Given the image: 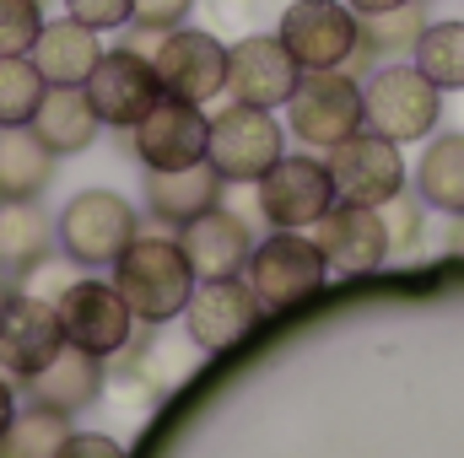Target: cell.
I'll return each mask as SVG.
<instances>
[{
  "instance_id": "obj_1",
  "label": "cell",
  "mask_w": 464,
  "mask_h": 458,
  "mask_svg": "<svg viewBox=\"0 0 464 458\" xmlns=\"http://www.w3.org/2000/svg\"><path fill=\"white\" fill-rule=\"evenodd\" d=\"M114 291L124 308L135 313V324H168L184 313L189 291H195V270L179 248V237H130L124 253L114 259Z\"/></svg>"
},
{
  "instance_id": "obj_2",
  "label": "cell",
  "mask_w": 464,
  "mask_h": 458,
  "mask_svg": "<svg viewBox=\"0 0 464 458\" xmlns=\"http://www.w3.org/2000/svg\"><path fill=\"white\" fill-rule=\"evenodd\" d=\"M324 275L330 270H324L319 243L303 237V232H292V227H276L265 243H254L248 259H243V281H248V291H254V302L265 313L303 308L308 297H319Z\"/></svg>"
},
{
  "instance_id": "obj_3",
  "label": "cell",
  "mask_w": 464,
  "mask_h": 458,
  "mask_svg": "<svg viewBox=\"0 0 464 458\" xmlns=\"http://www.w3.org/2000/svg\"><path fill=\"white\" fill-rule=\"evenodd\" d=\"M443 119V92L416 65H372L362 81V129L411 146L427 140Z\"/></svg>"
},
{
  "instance_id": "obj_4",
  "label": "cell",
  "mask_w": 464,
  "mask_h": 458,
  "mask_svg": "<svg viewBox=\"0 0 464 458\" xmlns=\"http://www.w3.org/2000/svg\"><path fill=\"white\" fill-rule=\"evenodd\" d=\"M135 237V211L124 205L114 189H82L76 200H65L60 222H54V243L71 264L82 270H103L124 253V243Z\"/></svg>"
},
{
  "instance_id": "obj_5",
  "label": "cell",
  "mask_w": 464,
  "mask_h": 458,
  "mask_svg": "<svg viewBox=\"0 0 464 458\" xmlns=\"http://www.w3.org/2000/svg\"><path fill=\"white\" fill-rule=\"evenodd\" d=\"M276 38L303 71H341L362 43V16L346 0H292L276 22Z\"/></svg>"
},
{
  "instance_id": "obj_6",
  "label": "cell",
  "mask_w": 464,
  "mask_h": 458,
  "mask_svg": "<svg viewBox=\"0 0 464 458\" xmlns=\"http://www.w3.org/2000/svg\"><path fill=\"white\" fill-rule=\"evenodd\" d=\"M281 151H286V135H281V124L270 119V109L227 103L222 114L211 119L206 162L222 173V184H259Z\"/></svg>"
},
{
  "instance_id": "obj_7",
  "label": "cell",
  "mask_w": 464,
  "mask_h": 458,
  "mask_svg": "<svg viewBox=\"0 0 464 458\" xmlns=\"http://www.w3.org/2000/svg\"><path fill=\"white\" fill-rule=\"evenodd\" d=\"M286 119L303 146L330 151L362 129V81L346 71H303L297 92L286 98Z\"/></svg>"
},
{
  "instance_id": "obj_8",
  "label": "cell",
  "mask_w": 464,
  "mask_h": 458,
  "mask_svg": "<svg viewBox=\"0 0 464 458\" xmlns=\"http://www.w3.org/2000/svg\"><path fill=\"white\" fill-rule=\"evenodd\" d=\"M151 71H157V81H162L168 98H184V103H200L206 109L227 87V43L211 38V33H200V27H184L179 22V27H168L157 38Z\"/></svg>"
},
{
  "instance_id": "obj_9",
  "label": "cell",
  "mask_w": 464,
  "mask_h": 458,
  "mask_svg": "<svg viewBox=\"0 0 464 458\" xmlns=\"http://www.w3.org/2000/svg\"><path fill=\"white\" fill-rule=\"evenodd\" d=\"M54 313H60V329L65 345H82L92 356H119L135 340V313L124 308V297L114 291V281H92V275H76L60 297H54Z\"/></svg>"
},
{
  "instance_id": "obj_10",
  "label": "cell",
  "mask_w": 464,
  "mask_h": 458,
  "mask_svg": "<svg viewBox=\"0 0 464 458\" xmlns=\"http://www.w3.org/2000/svg\"><path fill=\"white\" fill-rule=\"evenodd\" d=\"M82 92H87L98 124L135 129L140 119L151 114V103L162 98V81H157V71H151V60H146L140 49L119 43V49H103V54H98V65H92V76L82 81Z\"/></svg>"
},
{
  "instance_id": "obj_11",
  "label": "cell",
  "mask_w": 464,
  "mask_h": 458,
  "mask_svg": "<svg viewBox=\"0 0 464 458\" xmlns=\"http://www.w3.org/2000/svg\"><path fill=\"white\" fill-rule=\"evenodd\" d=\"M324 167H330L335 200H346V205H383L389 195L405 189V157H400V146L383 140V135H372V129H356L341 146H330Z\"/></svg>"
},
{
  "instance_id": "obj_12",
  "label": "cell",
  "mask_w": 464,
  "mask_h": 458,
  "mask_svg": "<svg viewBox=\"0 0 464 458\" xmlns=\"http://www.w3.org/2000/svg\"><path fill=\"white\" fill-rule=\"evenodd\" d=\"M335 205V184H330V167L319 157H276L270 173L259 178V216L270 227H314L324 211Z\"/></svg>"
},
{
  "instance_id": "obj_13",
  "label": "cell",
  "mask_w": 464,
  "mask_h": 458,
  "mask_svg": "<svg viewBox=\"0 0 464 458\" xmlns=\"http://www.w3.org/2000/svg\"><path fill=\"white\" fill-rule=\"evenodd\" d=\"M303 65L286 54V43L276 33H248L227 49V92L232 103L248 109H286V98L297 92Z\"/></svg>"
},
{
  "instance_id": "obj_14",
  "label": "cell",
  "mask_w": 464,
  "mask_h": 458,
  "mask_svg": "<svg viewBox=\"0 0 464 458\" xmlns=\"http://www.w3.org/2000/svg\"><path fill=\"white\" fill-rule=\"evenodd\" d=\"M259 319H265V308L254 302L248 281H237V275L195 281V291H189V302H184V329H189V340H195V350H211V356H217V350H232L237 340H248Z\"/></svg>"
},
{
  "instance_id": "obj_15",
  "label": "cell",
  "mask_w": 464,
  "mask_h": 458,
  "mask_svg": "<svg viewBox=\"0 0 464 458\" xmlns=\"http://www.w3.org/2000/svg\"><path fill=\"white\" fill-rule=\"evenodd\" d=\"M206 135H211V119L200 103H184V98H157L151 114L130 129V151L140 157V167H195L206 162Z\"/></svg>"
},
{
  "instance_id": "obj_16",
  "label": "cell",
  "mask_w": 464,
  "mask_h": 458,
  "mask_svg": "<svg viewBox=\"0 0 464 458\" xmlns=\"http://www.w3.org/2000/svg\"><path fill=\"white\" fill-rule=\"evenodd\" d=\"M60 345H65V329L54 302L38 291H11V302L0 308V372L27 383Z\"/></svg>"
},
{
  "instance_id": "obj_17",
  "label": "cell",
  "mask_w": 464,
  "mask_h": 458,
  "mask_svg": "<svg viewBox=\"0 0 464 458\" xmlns=\"http://www.w3.org/2000/svg\"><path fill=\"white\" fill-rule=\"evenodd\" d=\"M314 243L324 253V270H335V275H372L378 264H389V232H383L378 205L335 200L314 222Z\"/></svg>"
},
{
  "instance_id": "obj_18",
  "label": "cell",
  "mask_w": 464,
  "mask_h": 458,
  "mask_svg": "<svg viewBox=\"0 0 464 458\" xmlns=\"http://www.w3.org/2000/svg\"><path fill=\"white\" fill-rule=\"evenodd\" d=\"M179 248H184L195 281H217V275H243V259H248L254 237H248L243 216L211 205V211H200L195 222L179 227Z\"/></svg>"
},
{
  "instance_id": "obj_19",
  "label": "cell",
  "mask_w": 464,
  "mask_h": 458,
  "mask_svg": "<svg viewBox=\"0 0 464 458\" xmlns=\"http://www.w3.org/2000/svg\"><path fill=\"white\" fill-rule=\"evenodd\" d=\"M146 211L157 216V222H168V227H184V222H195L200 211H211V205H222V173L211 167V162H195V167H146Z\"/></svg>"
},
{
  "instance_id": "obj_20",
  "label": "cell",
  "mask_w": 464,
  "mask_h": 458,
  "mask_svg": "<svg viewBox=\"0 0 464 458\" xmlns=\"http://www.w3.org/2000/svg\"><path fill=\"white\" fill-rule=\"evenodd\" d=\"M27 394H33V405H49L60 415H76V410H87L103 394V356H92L82 345H60L27 377Z\"/></svg>"
},
{
  "instance_id": "obj_21",
  "label": "cell",
  "mask_w": 464,
  "mask_h": 458,
  "mask_svg": "<svg viewBox=\"0 0 464 458\" xmlns=\"http://www.w3.org/2000/svg\"><path fill=\"white\" fill-rule=\"evenodd\" d=\"M98 54H103L98 33L82 27L76 16H60V22H44V33H38V43H33L27 60L38 65V76H44L49 87H82V81L92 76Z\"/></svg>"
},
{
  "instance_id": "obj_22",
  "label": "cell",
  "mask_w": 464,
  "mask_h": 458,
  "mask_svg": "<svg viewBox=\"0 0 464 458\" xmlns=\"http://www.w3.org/2000/svg\"><path fill=\"white\" fill-rule=\"evenodd\" d=\"M27 129L54 157H76V151H87L98 140L103 124H98V114H92V103H87L82 87H44V98H38V109L27 119Z\"/></svg>"
},
{
  "instance_id": "obj_23",
  "label": "cell",
  "mask_w": 464,
  "mask_h": 458,
  "mask_svg": "<svg viewBox=\"0 0 464 458\" xmlns=\"http://www.w3.org/2000/svg\"><path fill=\"white\" fill-rule=\"evenodd\" d=\"M54 253V222L38 200H0V270L22 281L33 264Z\"/></svg>"
},
{
  "instance_id": "obj_24",
  "label": "cell",
  "mask_w": 464,
  "mask_h": 458,
  "mask_svg": "<svg viewBox=\"0 0 464 458\" xmlns=\"http://www.w3.org/2000/svg\"><path fill=\"white\" fill-rule=\"evenodd\" d=\"M54 162L60 157L27 124L0 129V200H38L54 178Z\"/></svg>"
},
{
  "instance_id": "obj_25",
  "label": "cell",
  "mask_w": 464,
  "mask_h": 458,
  "mask_svg": "<svg viewBox=\"0 0 464 458\" xmlns=\"http://www.w3.org/2000/svg\"><path fill=\"white\" fill-rule=\"evenodd\" d=\"M416 200L432 211L464 216V135L427 140V157L416 167Z\"/></svg>"
},
{
  "instance_id": "obj_26",
  "label": "cell",
  "mask_w": 464,
  "mask_h": 458,
  "mask_svg": "<svg viewBox=\"0 0 464 458\" xmlns=\"http://www.w3.org/2000/svg\"><path fill=\"white\" fill-rule=\"evenodd\" d=\"M71 437V415L49 410V405H27L5 421L0 432V458H60Z\"/></svg>"
},
{
  "instance_id": "obj_27",
  "label": "cell",
  "mask_w": 464,
  "mask_h": 458,
  "mask_svg": "<svg viewBox=\"0 0 464 458\" xmlns=\"http://www.w3.org/2000/svg\"><path fill=\"white\" fill-rule=\"evenodd\" d=\"M411 54H416V71L438 92H459L464 87V22H427Z\"/></svg>"
},
{
  "instance_id": "obj_28",
  "label": "cell",
  "mask_w": 464,
  "mask_h": 458,
  "mask_svg": "<svg viewBox=\"0 0 464 458\" xmlns=\"http://www.w3.org/2000/svg\"><path fill=\"white\" fill-rule=\"evenodd\" d=\"M421 27H427V0H405V5H394V11L362 16V43H367L372 60L383 65V54H389V60H394V54H411L416 38H421Z\"/></svg>"
},
{
  "instance_id": "obj_29",
  "label": "cell",
  "mask_w": 464,
  "mask_h": 458,
  "mask_svg": "<svg viewBox=\"0 0 464 458\" xmlns=\"http://www.w3.org/2000/svg\"><path fill=\"white\" fill-rule=\"evenodd\" d=\"M44 76H38V65L27 60V54H0V129H11V124H27L33 109H38V98H44Z\"/></svg>"
},
{
  "instance_id": "obj_30",
  "label": "cell",
  "mask_w": 464,
  "mask_h": 458,
  "mask_svg": "<svg viewBox=\"0 0 464 458\" xmlns=\"http://www.w3.org/2000/svg\"><path fill=\"white\" fill-rule=\"evenodd\" d=\"M44 22V0H0V54H33Z\"/></svg>"
},
{
  "instance_id": "obj_31",
  "label": "cell",
  "mask_w": 464,
  "mask_h": 458,
  "mask_svg": "<svg viewBox=\"0 0 464 458\" xmlns=\"http://www.w3.org/2000/svg\"><path fill=\"white\" fill-rule=\"evenodd\" d=\"M378 216H383V232H389V253H411L421 243V200H411L405 189L389 195L378 205Z\"/></svg>"
},
{
  "instance_id": "obj_32",
  "label": "cell",
  "mask_w": 464,
  "mask_h": 458,
  "mask_svg": "<svg viewBox=\"0 0 464 458\" xmlns=\"http://www.w3.org/2000/svg\"><path fill=\"white\" fill-rule=\"evenodd\" d=\"M130 11H135V0H65V16H76V22L92 27V33L130 27Z\"/></svg>"
},
{
  "instance_id": "obj_33",
  "label": "cell",
  "mask_w": 464,
  "mask_h": 458,
  "mask_svg": "<svg viewBox=\"0 0 464 458\" xmlns=\"http://www.w3.org/2000/svg\"><path fill=\"white\" fill-rule=\"evenodd\" d=\"M189 11H195V0H135V11H130V27L168 33V27H179Z\"/></svg>"
},
{
  "instance_id": "obj_34",
  "label": "cell",
  "mask_w": 464,
  "mask_h": 458,
  "mask_svg": "<svg viewBox=\"0 0 464 458\" xmlns=\"http://www.w3.org/2000/svg\"><path fill=\"white\" fill-rule=\"evenodd\" d=\"M60 458H124V448L114 437H103V432H71Z\"/></svg>"
},
{
  "instance_id": "obj_35",
  "label": "cell",
  "mask_w": 464,
  "mask_h": 458,
  "mask_svg": "<svg viewBox=\"0 0 464 458\" xmlns=\"http://www.w3.org/2000/svg\"><path fill=\"white\" fill-rule=\"evenodd\" d=\"M16 415V388H11V377L0 372V432H5V421Z\"/></svg>"
},
{
  "instance_id": "obj_36",
  "label": "cell",
  "mask_w": 464,
  "mask_h": 458,
  "mask_svg": "<svg viewBox=\"0 0 464 458\" xmlns=\"http://www.w3.org/2000/svg\"><path fill=\"white\" fill-rule=\"evenodd\" d=\"M356 16H378V11H394V5H405V0H346Z\"/></svg>"
},
{
  "instance_id": "obj_37",
  "label": "cell",
  "mask_w": 464,
  "mask_h": 458,
  "mask_svg": "<svg viewBox=\"0 0 464 458\" xmlns=\"http://www.w3.org/2000/svg\"><path fill=\"white\" fill-rule=\"evenodd\" d=\"M449 248H454V259H464V216H454V232H449Z\"/></svg>"
},
{
  "instance_id": "obj_38",
  "label": "cell",
  "mask_w": 464,
  "mask_h": 458,
  "mask_svg": "<svg viewBox=\"0 0 464 458\" xmlns=\"http://www.w3.org/2000/svg\"><path fill=\"white\" fill-rule=\"evenodd\" d=\"M11 291H16V286H11V275H5V270H0V308H5V302H11Z\"/></svg>"
}]
</instances>
